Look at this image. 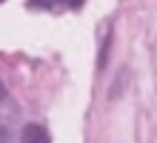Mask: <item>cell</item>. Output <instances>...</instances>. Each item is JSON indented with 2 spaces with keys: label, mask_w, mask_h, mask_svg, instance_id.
Wrapping results in <instances>:
<instances>
[{
  "label": "cell",
  "mask_w": 157,
  "mask_h": 143,
  "mask_svg": "<svg viewBox=\"0 0 157 143\" xmlns=\"http://www.w3.org/2000/svg\"><path fill=\"white\" fill-rule=\"evenodd\" d=\"M23 143H52V137L46 132V126H40V123H26L23 126Z\"/></svg>",
  "instance_id": "obj_1"
},
{
  "label": "cell",
  "mask_w": 157,
  "mask_h": 143,
  "mask_svg": "<svg viewBox=\"0 0 157 143\" xmlns=\"http://www.w3.org/2000/svg\"><path fill=\"white\" fill-rule=\"evenodd\" d=\"M109 49H112V32H109L106 40H103V49H100V57H97V69H106V63H109Z\"/></svg>",
  "instance_id": "obj_2"
},
{
  "label": "cell",
  "mask_w": 157,
  "mask_h": 143,
  "mask_svg": "<svg viewBox=\"0 0 157 143\" xmlns=\"http://www.w3.org/2000/svg\"><path fill=\"white\" fill-rule=\"evenodd\" d=\"M63 3L71 6V9H80V6H83V0H63Z\"/></svg>",
  "instance_id": "obj_3"
},
{
  "label": "cell",
  "mask_w": 157,
  "mask_h": 143,
  "mask_svg": "<svg viewBox=\"0 0 157 143\" xmlns=\"http://www.w3.org/2000/svg\"><path fill=\"white\" fill-rule=\"evenodd\" d=\"M3 97H6V86L0 83V100H3Z\"/></svg>",
  "instance_id": "obj_4"
},
{
  "label": "cell",
  "mask_w": 157,
  "mask_h": 143,
  "mask_svg": "<svg viewBox=\"0 0 157 143\" xmlns=\"http://www.w3.org/2000/svg\"><path fill=\"white\" fill-rule=\"evenodd\" d=\"M0 3H3V0H0Z\"/></svg>",
  "instance_id": "obj_5"
}]
</instances>
